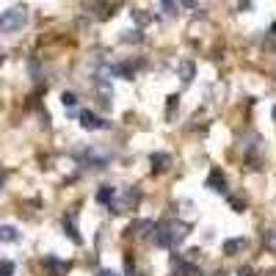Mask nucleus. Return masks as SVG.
Masks as SVG:
<instances>
[{"label": "nucleus", "instance_id": "39448f33", "mask_svg": "<svg viewBox=\"0 0 276 276\" xmlns=\"http://www.w3.org/2000/svg\"><path fill=\"white\" fill-rule=\"evenodd\" d=\"M204 188H210V191L215 193H227V180H224V172L221 169H213L207 177V183H204Z\"/></svg>", "mask_w": 276, "mask_h": 276}, {"label": "nucleus", "instance_id": "393cba45", "mask_svg": "<svg viewBox=\"0 0 276 276\" xmlns=\"http://www.w3.org/2000/svg\"><path fill=\"white\" fill-rule=\"evenodd\" d=\"M180 6H185V9H196V0H180Z\"/></svg>", "mask_w": 276, "mask_h": 276}, {"label": "nucleus", "instance_id": "6ab92c4d", "mask_svg": "<svg viewBox=\"0 0 276 276\" xmlns=\"http://www.w3.org/2000/svg\"><path fill=\"white\" fill-rule=\"evenodd\" d=\"M61 102L67 105V108H75V105H78V94H72V91H64V94H61Z\"/></svg>", "mask_w": 276, "mask_h": 276}, {"label": "nucleus", "instance_id": "20e7f679", "mask_svg": "<svg viewBox=\"0 0 276 276\" xmlns=\"http://www.w3.org/2000/svg\"><path fill=\"white\" fill-rule=\"evenodd\" d=\"M78 119H80V127H83V130H105V127H111L108 119H99L94 111H80Z\"/></svg>", "mask_w": 276, "mask_h": 276}, {"label": "nucleus", "instance_id": "a878e982", "mask_svg": "<svg viewBox=\"0 0 276 276\" xmlns=\"http://www.w3.org/2000/svg\"><path fill=\"white\" fill-rule=\"evenodd\" d=\"M240 276H254V271L251 268H240Z\"/></svg>", "mask_w": 276, "mask_h": 276}, {"label": "nucleus", "instance_id": "a211bd4d", "mask_svg": "<svg viewBox=\"0 0 276 276\" xmlns=\"http://www.w3.org/2000/svg\"><path fill=\"white\" fill-rule=\"evenodd\" d=\"M262 243H265V249L276 251V230H268L265 235H262Z\"/></svg>", "mask_w": 276, "mask_h": 276}, {"label": "nucleus", "instance_id": "4468645a", "mask_svg": "<svg viewBox=\"0 0 276 276\" xmlns=\"http://www.w3.org/2000/svg\"><path fill=\"white\" fill-rule=\"evenodd\" d=\"M149 230H155V221H136V224L130 227L133 235H149Z\"/></svg>", "mask_w": 276, "mask_h": 276}, {"label": "nucleus", "instance_id": "aec40b11", "mask_svg": "<svg viewBox=\"0 0 276 276\" xmlns=\"http://www.w3.org/2000/svg\"><path fill=\"white\" fill-rule=\"evenodd\" d=\"M0 276H14V262H11V260H0Z\"/></svg>", "mask_w": 276, "mask_h": 276}, {"label": "nucleus", "instance_id": "6e6552de", "mask_svg": "<svg viewBox=\"0 0 276 276\" xmlns=\"http://www.w3.org/2000/svg\"><path fill=\"white\" fill-rule=\"evenodd\" d=\"M116 199H119V193H116L114 185H102V188L97 191V202H99V204H108V207H111Z\"/></svg>", "mask_w": 276, "mask_h": 276}, {"label": "nucleus", "instance_id": "dca6fc26", "mask_svg": "<svg viewBox=\"0 0 276 276\" xmlns=\"http://www.w3.org/2000/svg\"><path fill=\"white\" fill-rule=\"evenodd\" d=\"M133 20H136V25H141V28H144V25H149V22H152V17L146 14V11L136 9V11H133Z\"/></svg>", "mask_w": 276, "mask_h": 276}, {"label": "nucleus", "instance_id": "9d476101", "mask_svg": "<svg viewBox=\"0 0 276 276\" xmlns=\"http://www.w3.org/2000/svg\"><path fill=\"white\" fill-rule=\"evenodd\" d=\"M20 240V230L11 224H0V243H17Z\"/></svg>", "mask_w": 276, "mask_h": 276}, {"label": "nucleus", "instance_id": "b1692460", "mask_svg": "<svg viewBox=\"0 0 276 276\" xmlns=\"http://www.w3.org/2000/svg\"><path fill=\"white\" fill-rule=\"evenodd\" d=\"M230 202H232V207H235V210H243V202H240V199H235V196H230Z\"/></svg>", "mask_w": 276, "mask_h": 276}, {"label": "nucleus", "instance_id": "5701e85b", "mask_svg": "<svg viewBox=\"0 0 276 276\" xmlns=\"http://www.w3.org/2000/svg\"><path fill=\"white\" fill-rule=\"evenodd\" d=\"M97 276H119V273H116V271H111V268H99Z\"/></svg>", "mask_w": 276, "mask_h": 276}, {"label": "nucleus", "instance_id": "f3484780", "mask_svg": "<svg viewBox=\"0 0 276 276\" xmlns=\"http://www.w3.org/2000/svg\"><path fill=\"white\" fill-rule=\"evenodd\" d=\"M47 268H52V273H56V276H61L64 271H67V265H64V262H58L56 257H47Z\"/></svg>", "mask_w": 276, "mask_h": 276}, {"label": "nucleus", "instance_id": "f03ea898", "mask_svg": "<svg viewBox=\"0 0 276 276\" xmlns=\"http://www.w3.org/2000/svg\"><path fill=\"white\" fill-rule=\"evenodd\" d=\"M25 22H28V11L22 9V6H14V9H9V11L0 14V31L3 33H17V31L25 28Z\"/></svg>", "mask_w": 276, "mask_h": 276}, {"label": "nucleus", "instance_id": "f8f14e48", "mask_svg": "<svg viewBox=\"0 0 276 276\" xmlns=\"http://www.w3.org/2000/svg\"><path fill=\"white\" fill-rule=\"evenodd\" d=\"M111 75L125 78V80H133V67H130V64H116V67H111Z\"/></svg>", "mask_w": 276, "mask_h": 276}, {"label": "nucleus", "instance_id": "4be33fe9", "mask_svg": "<svg viewBox=\"0 0 276 276\" xmlns=\"http://www.w3.org/2000/svg\"><path fill=\"white\" fill-rule=\"evenodd\" d=\"M254 9V3H251V0H240V11H251Z\"/></svg>", "mask_w": 276, "mask_h": 276}, {"label": "nucleus", "instance_id": "2eb2a0df", "mask_svg": "<svg viewBox=\"0 0 276 276\" xmlns=\"http://www.w3.org/2000/svg\"><path fill=\"white\" fill-rule=\"evenodd\" d=\"M163 11H166V17H177L180 11V0H160Z\"/></svg>", "mask_w": 276, "mask_h": 276}, {"label": "nucleus", "instance_id": "bb28decb", "mask_svg": "<svg viewBox=\"0 0 276 276\" xmlns=\"http://www.w3.org/2000/svg\"><path fill=\"white\" fill-rule=\"evenodd\" d=\"M271 33H273V36H276V22H273V25H271Z\"/></svg>", "mask_w": 276, "mask_h": 276}, {"label": "nucleus", "instance_id": "cd10ccee", "mask_svg": "<svg viewBox=\"0 0 276 276\" xmlns=\"http://www.w3.org/2000/svg\"><path fill=\"white\" fill-rule=\"evenodd\" d=\"M0 185H3V174H0Z\"/></svg>", "mask_w": 276, "mask_h": 276}, {"label": "nucleus", "instance_id": "423d86ee", "mask_svg": "<svg viewBox=\"0 0 276 276\" xmlns=\"http://www.w3.org/2000/svg\"><path fill=\"white\" fill-rule=\"evenodd\" d=\"M149 163H152L155 172H169V169H172V155H169V152H152Z\"/></svg>", "mask_w": 276, "mask_h": 276}, {"label": "nucleus", "instance_id": "9b49d317", "mask_svg": "<svg viewBox=\"0 0 276 276\" xmlns=\"http://www.w3.org/2000/svg\"><path fill=\"white\" fill-rule=\"evenodd\" d=\"M193 75H196L193 61H183V64H180V80H183V86H191L193 83Z\"/></svg>", "mask_w": 276, "mask_h": 276}, {"label": "nucleus", "instance_id": "ddd939ff", "mask_svg": "<svg viewBox=\"0 0 276 276\" xmlns=\"http://www.w3.org/2000/svg\"><path fill=\"white\" fill-rule=\"evenodd\" d=\"M64 230H67V235H69V238H72V243H83V238H80V232H78V227H75V221L72 218H67V221H64Z\"/></svg>", "mask_w": 276, "mask_h": 276}, {"label": "nucleus", "instance_id": "c85d7f7f", "mask_svg": "<svg viewBox=\"0 0 276 276\" xmlns=\"http://www.w3.org/2000/svg\"><path fill=\"white\" fill-rule=\"evenodd\" d=\"M273 119H276V108H273Z\"/></svg>", "mask_w": 276, "mask_h": 276}, {"label": "nucleus", "instance_id": "412c9836", "mask_svg": "<svg viewBox=\"0 0 276 276\" xmlns=\"http://www.w3.org/2000/svg\"><path fill=\"white\" fill-rule=\"evenodd\" d=\"M141 39H144V33H141V31H127L125 36H122V42H141Z\"/></svg>", "mask_w": 276, "mask_h": 276}, {"label": "nucleus", "instance_id": "7ed1b4c3", "mask_svg": "<svg viewBox=\"0 0 276 276\" xmlns=\"http://www.w3.org/2000/svg\"><path fill=\"white\" fill-rule=\"evenodd\" d=\"M78 160L83 163V166H89V169H97V172H102V169H108L111 157L102 155V152H94V149H80V152H78Z\"/></svg>", "mask_w": 276, "mask_h": 276}, {"label": "nucleus", "instance_id": "1a4fd4ad", "mask_svg": "<svg viewBox=\"0 0 276 276\" xmlns=\"http://www.w3.org/2000/svg\"><path fill=\"white\" fill-rule=\"evenodd\" d=\"M174 265H177V276H202V271H199V265H193L191 260H174Z\"/></svg>", "mask_w": 276, "mask_h": 276}, {"label": "nucleus", "instance_id": "0eeeda50", "mask_svg": "<svg viewBox=\"0 0 276 276\" xmlns=\"http://www.w3.org/2000/svg\"><path fill=\"white\" fill-rule=\"evenodd\" d=\"M246 246H249V238H230V240H224V254L235 257V254H240Z\"/></svg>", "mask_w": 276, "mask_h": 276}, {"label": "nucleus", "instance_id": "f257e3e1", "mask_svg": "<svg viewBox=\"0 0 276 276\" xmlns=\"http://www.w3.org/2000/svg\"><path fill=\"white\" fill-rule=\"evenodd\" d=\"M185 238H188V227L180 224V221H160L152 230V243L157 249H177Z\"/></svg>", "mask_w": 276, "mask_h": 276}]
</instances>
